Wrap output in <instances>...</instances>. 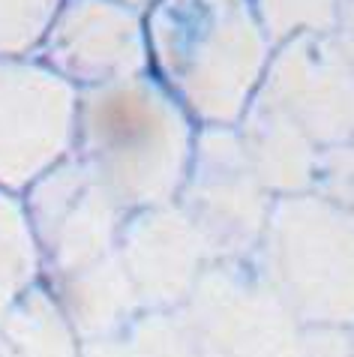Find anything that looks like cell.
I'll list each match as a JSON object with an SVG mask.
<instances>
[{
	"mask_svg": "<svg viewBox=\"0 0 354 357\" xmlns=\"http://www.w3.org/2000/svg\"><path fill=\"white\" fill-rule=\"evenodd\" d=\"M273 43L298 33H333L342 0H249Z\"/></svg>",
	"mask_w": 354,
	"mask_h": 357,
	"instance_id": "8fae6325",
	"label": "cell"
},
{
	"mask_svg": "<svg viewBox=\"0 0 354 357\" xmlns=\"http://www.w3.org/2000/svg\"><path fill=\"white\" fill-rule=\"evenodd\" d=\"M117 250L141 310H183L210 264L199 231L177 202L126 213Z\"/></svg>",
	"mask_w": 354,
	"mask_h": 357,
	"instance_id": "9c48e42d",
	"label": "cell"
},
{
	"mask_svg": "<svg viewBox=\"0 0 354 357\" xmlns=\"http://www.w3.org/2000/svg\"><path fill=\"white\" fill-rule=\"evenodd\" d=\"M180 312L199 357H309L307 327L252 261H210Z\"/></svg>",
	"mask_w": 354,
	"mask_h": 357,
	"instance_id": "277c9868",
	"label": "cell"
},
{
	"mask_svg": "<svg viewBox=\"0 0 354 357\" xmlns=\"http://www.w3.org/2000/svg\"><path fill=\"white\" fill-rule=\"evenodd\" d=\"M177 204L210 261H252L273 195L252 168L238 126H199Z\"/></svg>",
	"mask_w": 354,
	"mask_h": 357,
	"instance_id": "5b68a950",
	"label": "cell"
},
{
	"mask_svg": "<svg viewBox=\"0 0 354 357\" xmlns=\"http://www.w3.org/2000/svg\"><path fill=\"white\" fill-rule=\"evenodd\" d=\"M36 57L78 91L151 73L144 9L121 0H63Z\"/></svg>",
	"mask_w": 354,
	"mask_h": 357,
	"instance_id": "52a82bcc",
	"label": "cell"
},
{
	"mask_svg": "<svg viewBox=\"0 0 354 357\" xmlns=\"http://www.w3.org/2000/svg\"><path fill=\"white\" fill-rule=\"evenodd\" d=\"M259 96L291 117L318 151L354 132V63L333 33H298L279 43Z\"/></svg>",
	"mask_w": 354,
	"mask_h": 357,
	"instance_id": "ba28073f",
	"label": "cell"
},
{
	"mask_svg": "<svg viewBox=\"0 0 354 357\" xmlns=\"http://www.w3.org/2000/svg\"><path fill=\"white\" fill-rule=\"evenodd\" d=\"M252 267L303 327L354 324V216L333 198H273Z\"/></svg>",
	"mask_w": 354,
	"mask_h": 357,
	"instance_id": "3957f363",
	"label": "cell"
},
{
	"mask_svg": "<svg viewBox=\"0 0 354 357\" xmlns=\"http://www.w3.org/2000/svg\"><path fill=\"white\" fill-rule=\"evenodd\" d=\"M144 33L151 75L199 126H238L277 52L249 0H153Z\"/></svg>",
	"mask_w": 354,
	"mask_h": 357,
	"instance_id": "6da1fadb",
	"label": "cell"
},
{
	"mask_svg": "<svg viewBox=\"0 0 354 357\" xmlns=\"http://www.w3.org/2000/svg\"><path fill=\"white\" fill-rule=\"evenodd\" d=\"M121 3H130V6H139V9H147L153 0H121Z\"/></svg>",
	"mask_w": 354,
	"mask_h": 357,
	"instance_id": "4fadbf2b",
	"label": "cell"
},
{
	"mask_svg": "<svg viewBox=\"0 0 354 357\" xmlns=\"http://www.w3.org/2000/svg\"><path fill=\"white\" fill-rule=\"evenodd\" d=\"M252 168L270 195L309 192L318 172V147L291 117H285L273 102L255 96L249 112L238 123Z\"/></svg>",
	"mask_w": 354,
	"mask_h": 357,
	"instance_id": "30bf717a",
	"label": "cell"
},
{
	"mask_svg": "<svg viewBox=\"0 0 354 357\" xmlns=\"http://www.w3.org/2000/svg\"><path fill=\"white\" fill-rule=\"evenodd\" d=\"M195 135L199 123L151 73L78 91L72 156L126 213L177 202Z\"/></svg>",
	"mask_w": 354,
	"mask_h": 357,
	"instance_id": "7a4b0ae2",
	"label": "cell"
},
{
	"mask_svg": "<svg viewBox=\"0 0 354 357\" xmlns=\"http://www.w3.org/2000/svg\"><path fill=\"white\" fill-rule=\"evenodd\" d=\"M78 87L36 54L0 57V190L22 195L72 156Z\"/></svg>",
	"mask_w": 354,
	"mask_h": 357,
	"instance_id": "8992f818",
	"label": "cell"
},
{
	"mask_svg": "<svg viewBox=\"0 0 354 357\" xmlns=\"http://www.w3.org/2000/svg\"><path fill=\"white\" fill-rule=\"evenodd\" d=\"M63 0H0V57L36 54Z\"/></svg>",
	"mask_w": 354,
	"mask_h": 357,
	"instance_id": "7c38bea8",
	"label": "cell"
}]
</instances>
